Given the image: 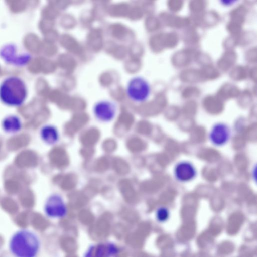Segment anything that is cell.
<instances>
[{
    "mask_svg": "<svg viewBox=\"0 0 257 257\" xmlns=\"http://www.w3.org/2000/svg\"><path fill=\"white\" fill-rule=\"evenodd\" d=\"M41 136L44 142L50 145L57 143L60 138L58 129L52 125L44 126L41 130Z\"/></svg>",
    "mask_w": 257,
    "mask_h": 257,
    "instance_id": "ba28073f",
    "label": "cell"
},
{
    "mask_svg": "<svg viewBox=\"0 0 257 257\" xmlns=\"http://www.w3.org/2000/svg\"><path fill=\"white\" fill-rule=\"evenodd\" d=\"M40 246L38 235L26 229L14 233L9 242L10 251L17 257H35L39 253Z\"/></svg>",
    "mask_w": 257,
    "mask_h": 257,
    "instance_id": "6da1fadb",
    "label": "cell"
},
{
    "mask_svg": "<svg viewBox=\"0 0 257 257\" xmlns=\"http://www.w3.org/2000/svg\"><path fill=\"white\" fill-rule=\"evenodd\" d=\"M125 91L130 100L136 103H143L149 98L151 86L146 78L141 76H136L128 81Z\"/></svg>",
    "mask_w": 257,
    "mask_h": 257,
    "instance_id": "3957f363",
    "label": "cell"
},
{
    "mask_svg": "<svg viewBox=\"0 0 257 257\" xmlns=\"http://www.w3.org/2000/svg\"><path fill=\"white\" fill-rule=\"evenodd\" d=\"M169 216L168 210L165 207L159 208L156 212V217L160 222H164L166 221Z\"/></svg>",
    "mask_w": 257,
    "mask_h": 257,
    "instance_id": "8fae6325",
    "label": "cell"
},
{
    "mask_svg": "<svg viewBox=\"0 0 257 257\" xmlns=\"http://www.w3.org/2000/svg\"><path fill=\"white\" fill-rule=\"evenodd\" d=\"M27 89L24 82L16 77L6 79L0 85V99L10 106H19L24 101Z\"/></svg>",
    "mask_w": 257,
    "mask_h": 257,
    "instance_id": "7a4b0ae2",
    "label": "cell"
},
{
    "mask_svg": "<svg viewBox=\"0 0 257 257\" xmlns=\"http://www.w3.org/2000/svg\"><path fill=\"white\" fill-rule=\"evenodd\" d=\"M119 250L117 246L112 243H105L99 245L96 250V256H112L118 253Z\"/></svg>",
    "mask_w": 257,
    "mask_h": 257,
    "instance_id": "9c48e42d",
    "label": "cell"
},
{
    "mask_svg": "<svg viewBox=\"0 0 257 257\" xmlns=\"http://www.w3.org/2000/svg\"><path fill=\"white\" fill-rule=\"evenodd\" d=\"M174 174L179 181L186 182L193 179L196 176V171L191 163L183 161L178 163L175 166Z\"/></svg>",
    "mask_w": 257,
    "mask_h": 257,
    "instance_id": "52a82bcc",
    "label": "cell"
},
{
    "mask_svg": "<svg viewBox=\"0 0 257 257\" xmlns=\"http://www.w3.org/2000/svg\"><path fill=\"white\" fill-rule=\"evenodd\" d=\"M240 0H218L219 3L223 7L228 8L236 4Z\"/></svg>",
    "mask_w": 257,
    "mask_h": 257,
    "instance_id": "7c38bea8",
    "label": "cell"
},
{
    "mask_svg": "<svg viewBox=\"0 0 257 257\" xmlns=\"http://www.w3.org/2000/svg\"><path fill=\"white\" fill-rule=\"evenodd\" d=\"M117 111L116 104L113 101L103 99L96 102L92 111L95 118L101 122H109L115 117Z\"/></svg>",
    "mask_w": 257,
    "mask_h": 257,
    "instance_id": "5b68a950",
    "label": "cell"
},
{
    "mask_svg": "<svg viewBox=\"0 0 257 257\" xmlns=\"http://www.w3.org/2000/svg\"><path fill=\"white\" fill-rule=\"evenodd\" d=\"M231 135V130L228 124L224 122H218L211 127L209 138L214 145L221 146L228 142Z\"/></svg>",
    "mask_w": 257,
    "mask_h": 257,
    "instance_id": "8992f818",
    "label": "cell"
},
{
    "mask_svg": "<svg viewBox=\"0 0 257 257\" xmlns=\"http://www.w3.org/2000/svg\"><path fill=\"white\" fill-rule=\"evenodd\" d=\"M44 211L46 216L51 218H62L67 214V207L61 195L57 193L50 195L46 199Z\"/></svg>",
    "mask_w": 257,
    "mask_h": 257,
    "instance_id": "277c9868",
    "label": "cell"
},
{
    "mask_svg": "<svg viewBox=\"0 0 257 257\" xmlns=\"http://www.w3.org/2000/svg\"><path fill=\"white\" fill-rule=\"evenodd\" d=\"M3 126L7 131L15 132L20 129L21 123L19 119L16 117L10 116L4 120Z\"/></svg>",
    "mask_w": 257,
    "mask_h": 257,
    "instance_id": "30bf717a",
    "label": "cell"
}]
</instances>
